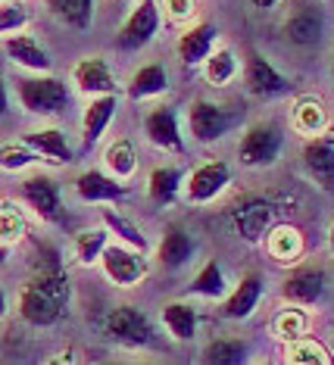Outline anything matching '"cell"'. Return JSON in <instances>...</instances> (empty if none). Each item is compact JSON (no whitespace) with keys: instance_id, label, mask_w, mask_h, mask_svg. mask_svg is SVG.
<instances>
[{"instance_id":"23","label":"cell","mask_w":334,"mask_h":365,"mask_svg":"<svg viewBox=\"0 0 334 365\" xmlns=\"http://www.w3.org/2000/svg\"><path fill=\"white\" fill-rule=\"evenodd\" d=\"M22 144L31 147L35 153H41L47 163H72V147L66 135L60 128H44V131H29V135H22Z\"/></svg>"},{"instance_id":"45","label":"cell","mask_w":334,"mask_h":365,"mask_svg":"<svg viewBox=\"0 0 334 365\" xmlns=\"http://www.w3.org/2000/svg\"><path fill=\"white\" fill-rule=\"evenodd\" d=\"M331 72H334V63H331Z\"/></svg>"},{"instance_id":"34","label":"cell","mask_w":334,"mask_h":365,"mask_svg":"<svg viewBox=\"0 0 334 365\" xmlns=\"http://www.w3.org/2000/svg\"><path fill=\"white\" fill-rule=\"evenodd\" d=\"M106 237H110V228H88V231H79L72 240L75 247V259L81 265H91L97 259H103V250H106Z\"/></svg>"},{"instance_id":"2","label":"cell","mask_w":334,"mask_h":365,"mask_svg":"<svg viewBox=\"0 0 334 365\" xmlns=\"http://www.w3.org/2000/svg\"><path fill=\"white\" fill-rule=\"evenodd\" d=\"M281 147H285V135L275 122H253L241 135L238 163L247 165V169H263V165H272L278 160Z\"/></svg>"},{"instance_id":"38","label":"cell","mask_w":334,"mask_h":365,"mask_svg":"<svg viewBox=\"0 0 334 365\" xmlns=\"http://www.w3.org/2000/svg\"><path fill=\"white\" fill-rule=\"evenodd\" d=\"M247 359V346L241 340H213L203 350V362L210 365H235Z\"/></svg>"},{"instance_id":"17","label":"cell","mask_w":334,"mask_h":365,"mask_svg":"<svg viewBox=\"0 0 334 365\" xmlns=\"http://www.w3.org/2000/svg\"><path fill=\"white\" fill-rule=\"evenodd\" d=\"M213 41H216V26L213 22H200V26L188 29L185 35L178 38V60L185 63L188 69L203 66L206 60H210V53L216 51Z\"/></svg>"},{"instance_id":"16","label":"cell","mask_w":334,"mask_h":365,"mask_svg":"<svg viewBox=\"0 0 334 365\" xmlns=\"http://www.w3.org/2000/svg\"><path fill=\"white\" fill-rule=\"evenodd\" d=\"M113 115H116V97L113 94H103L85 106V115H81V147H85V150H94L100 140H103Z\"/></svg>"},{"instance_id":"30","label":"cell","mask_w":334,"mask_h":365,"mask_svg":"<svg viewBox=\"0 0 334 365\" xmlns=\"http://www.w3.org/2000/svg\"><path fill=\"white\" fill-rule=\"evenodd\" d=\"M188 294L206 297V300H222L225 297V275H222L219 262L210 259V262L200 265L197 275L191 278V284H188Z\"/></svg>"},{"instance_id":"8","label":"cell","mask_w":334,"mask_h":365,"mask_svg":"<svg viewBox=\"0 0 334 365\" xmlns=\"http://www.w3.org/2000/svg\"><path fill=\"white\" fill-rule=\"evenodd\" d=\"M103 272L113 284L119 287H135L147 278V262L141 250L135 247H125V244H106L103 250Z\"/></svg>"},{"instance_id":"24","label":"cell","mask_w":334,"mask_h":365,"mask_svg":"<svg viewBox=\"0 0 334 365\" xmlns=\"http://www.w3.org/2000/svg\"><path fill=\"white\" fill-rule=\"evenodd\" d=\"M265 250L278 262H297L303 256V235L294 225H272L265 231Z\"/></svg>"},{"instance_id":"29","label":"cell","mask_w":334,"mask_h":365,"mask_svg":"<svg viewBox=\"0 0 334 365\" xmlns=\"http://www.w3.org/2000/svg\"><path fill=\"white\" fill-rule=\"evenodd\" d=\"M163 325L175 340H194L197 337V309L188 303L163 306Z\"/></svg>"},{"instance_id":"27","label":"cell","mask_w":334,"mask_h":365,"mask_svg":"<svg viewBox=\"0 0 334 365\" xmlns=\"http://www.w3.org/2000/svg\"><path fill=\"white\" fill-rule=\"evenodd\" d=\"M169 88V76H166V66L163 63H147L131 76L128 85V97L131 101H147V97H156Z\"/></svg>"},{"instance_id":"43","label":"cell","mask_w":334,"mask_h":365,"mask_svg":"<svg viewBox=\"0 0 334 365\" xmlns=\"http://www.w3.org/2000/svg\"><path fill=\"white\" fill-rule=\"evenodd\" d=\"M331 250H334V225H331Z\"/></svg>"},{"instance_id":"10","label":"cell","mask_w":334,"mask_h":365,"mask_svg":"<svg viewBox=\"0 0 334 365\" xmlns=\"http://www.w3.org/2000/svg\"><path fill=\"white\" fill-rule=\"evenodd\" d=\"M188 131L200 144H213L231 131V113L210 101H194L188 106Z\"/></svg>"},{"instance_id":"42","label":"cell","mask_w":334,"mask_h":365,"mask_svg":"<svg viewBox=\"0 0 334 365\" xmlns=\"http://www.w3.org/2000/svg\"><path fill=\"white\" fill-rule=\"evenodd\" d=\"M253 6H260V10H272V6H278V0H250Z\"/></svg>"},{"instance_id":"5","label":"cell","mask_w":334,"mask_h":365,"mask_svg":"<svg viewBox=\"0 0 334 365\" xmlns=\"http://www.w3.org/2000/svg\"><path fill=\"white\" fill-rule=\"evenodd\" d=\"M19 190H22L25 203H29L31 210H35L38 219H44L47 225H66V222H69L66 206H63V190L50 175L25 178Z\"/></svg>"},{"instance_id":"1","label":"cell","mask_w":334,"mask_h":365,"mask_svg":"<svg viewBox=\"0 0 334 365\" xmlns=\"http://www.w3.org/2000/svg\"><path fill=\"white\" fill-rule=\"evenodd\" d=\"M72 300L69 275L56 265V259H47L38 265L35 275L19 290V315L31 328H54L56 322L66 319Z\"/></svg>"},{"instance_id":"31","label":"cell","mask_w":334,"mask_h":365,"mask_svg":"<svg viewBox=\"0 0 334 365\" xmlns=\"http://www.w3.org/2000/svg\"><path fill=\"white\" fill-rule=\"evenodd\" d=\"M306 331H310V315H306L303 309H300L297 303L285 306V309H278V315L272 319V334L278 340H285V344H290V340L303 337Z\"/></svg>"},{"instance_id":"12","label":"cell","mask_w":334,"mask_h":365,"mask_svg":"<svg viewBox=\"0 0 334 365\" xmlns=\"http://www.w3.org/2000/svg\"><path fill=\"white\" fill-rule=\"evenodd\" d=\"M144 135L153 147H160L163 153H185V138H181L178 115L172 106H153L144 115Z\"/></svg>"},{"instance_id":"6","label":"cell","mask_w":334,"mask_h":365,"mask_svg":"<svg viewBox=\"0 0 334 365\" xmlns=\"http://www.w3.org/2000/svg\"><path fill=\"white\" fill-rule=\"evenodd\" d=\"M103 328L116 344L122 346H150L153 344V325L150 319L135 306H116V309L106 312Z\"/></svg>"},{"instance_id":"22","label":"cell","mask_w":334,"mask_h":365,"mask_svg":"<svg viewBox=\"0 0 334 365\" xmlns=\"http://www.w3.org/2000/svg\"><path fill=\"white\" fill-rule=\"evenodd\" d=\"M303 169L315 185L334 190V144L331 140H315L303 150Z\"/></svg>"},{"instance_id":"9","label":"cell","mask_w":334,"mask_h":365,"mask_svg":"<svg viewBox=\"0 0 334 365\" xmlns=\"http://www.w3.org/2000/svg\"><path fill=\"white\" fill-rule=\"evenodd\" d=\"M231 165L222 163V160H213V163H203L197 165L194 172L188 175V185H185V200L188 203H210L222 194L225 187L231 185Z\"/></svg>"},{"instance_id":"4","label":"cell","mask_w":334,"mask_h":365,"mask_svg":"<svg viewBox=\"0 0 334 365\" xmlns=\"http://www.w3.org/2000/svg\"><path fill=\"white\" fill-rule=\"evenodd\" d=\"M19 103L25 113L35 115H60L69 106V88L60 78H25L19 81Z\"/></svg>"},{"instance_id":"39","label":"cell","mask_w":334,"mask_h":365,"mask_svg":"<svg viewBox=\"0 0 334 365\" xmlns=\"http://www.w3.org/2000/svg\"><path fill=\"white\" fill-rule=\"evenodd\" d=\"M38 163H47V160L41 153L31 150V147H25L22 140L19 144H6L4 153H0V165H4V172H22V169L38 165Z\"/></svg>"},{"instance_id":"40","label":"cell","mask_w":334,"mask_h":365,"mask_svg":"<svg viewBox=\"0 0 334 365\" xmlns=\"http://www.w3.org/2000/svg\"><path fill=\"white\" fill-rule=\"evenodd\" d=\"M22 26H29V10L19 4V0H4V10H0V31L4 35H13Z\"/></svg>"},{"instance_id":"14","label":"cell","mask_w":334,"mask_h":365,"mask_svg":"<svg viewBox=\"0 0 334 365\" xmlns=\"http://www.w3.org/2000/svg\"><path fill=\"white\" fill-rule=\"evenodd\" d=\"M325 287H328V278H325L322 269H297V272H290L288 281L281 284V297L297 306H313L322 300Z\"/></svg>"},{"instance_id":"28","label":"cell","mask_w":334,"mask_h":365,"mask_svg":"<svg viewBox=\"0 0 334 365\" xmlns=\"http://www.w3.org/2000/svg\"><path fill=\"white\" fill-rule=\"evenodd\" d=\"M47 10L69 29L88 31L94 22V0H44Z\"/></svg>"},{"instance_id":"3","label":"cell","mask_w":334,"mask_h":365,"mask_svg":"<svg viewBox=\"0 0 334 365\" xmlns=\"http://www.w3.org/2000/svg\"><path fill=\"white\" fill-rule=\"evenodd\" d=\"M163 29V10L160 0H141L131 10V16L122 22V29L116 31V51L122 53H138L144 44H150Z\"/></svg>"},{"instance_id":"25","label":"cell","mask_w":334,"mask_h":365,"mask_svg":"<svg viewBox=\"0 0 334 365\" xmlns=\"http://www.w3.org/2000/svg\"><path fill=\"white\" fill-rule=\"evenodd\" d=\"M290 125L300 135H319V131L328 128V115H325V106L319 97H313V94L297 97V103L290 106Z\"/></svg>"},{"instance_id":"41","label":"cell","mask_w":334,"mask_h":365,"mask_svg":"<svg viewBox=\"0 0 334 365\" xmlns=\"http://www.w3.org/2000/svg\"><path fill=\"white\" fill-rule=\"evenodd\" d=\"M166 16H169V22H178V26H185V22L194 19L197 13V0H160Z\"/></svg>"},{"instance_id":"44","label":"cell","mask_w":334,"mask_h":365,"mask_svg":"<svg viewBox=\"0 0 334 365\" xmlns=\"http://www.w3.org/2000/svg\"><path fill=\"white\" fill-rule=\"evenodd\" d=\"M328 140H331V144H334V131H331V135H328Z\"/></svg>"},{"instance_id":"32","label":"cell","mask_w":334,"mask_h":365,"mask_svg":"<svg viewBox=\"0 0 334 365\" xmlns=\"http://www.w3.org/2000/svg\"><path fill=\"white\" fill-rule=\"evenodd\" d=\"M203 76L206 81H210L213 88H225V85H231L238 76V56L231 47H219V51H213L210 53V60L203 63Z\"/></svg>"},{"instance_id":"20","label":"cell","mask_w":334,"mask_h":365,"mask_svg":"<svg viewBox=\"0 0 334 365\" xmlns=\"http://www.w3.org/2000/svg\"><path fill=\"white\" fill-rule=\"evenodd\" d=\"M191 256H194V240L181 225H172L166 228V235L160 240V250H156V259H160L163 269L169 272H178L181 265H185Z\"/></svg>"},{"instance_id":"19","label":"cell","mask_w":334,"mask_h":365,"mask_svg":"<svg viewBox=\"0 0 334 365\" xmlns=\"http://www.w3.org/2000/svg\"><path fill=\"white\" fill-rule=\"evenodd\" d=\"M322 16L313 6H303V10H294L285 22V38L294 47H315L322 41Z\"/></svg>"},{"instance_id":"36","label":"cell","mask_w":334,"mask_h":365,"mask_svg":"<svg viewBox=\"0 0 334 365\" xmlns=\"http://www.w3.org/2000/svg\"><path fill=\"white\" fill-rule=\"evenodd\" d=\"M25 237V215L16 203H4L0 206V244L4 247H16Z\"/></svg>"},{"instance_id":"15","label":"cell","mask_w":334,"mask_h":365,"mask_svg":"<svg viewBox=\"0 0 334 365\" xmlns=\"http://www.w3.org/2000/svg\"><path fill=\"white\" fill-rule=\"evenodd\" d=\"M4 51L16 66H22V69H29V72H50L54 69V60H50L47 51L41 47V41L35 35H29V31L6 35Z\"/></svg>"},{"instance_id":"35","label":"cell","mask_w":334,"mask_h":365,"mask_svg":"<svg viewBox=\"0 0 334 365\" xmlns=\"http://www.w3.org/2000/svg\"><path fill=\"white\" fill-rule=\"evenodd\" d=\"M285 359L290 365H328L331 362V353L325 350V346L319 344V340H310V337H297L288 344V353Z\"/></svg>"},{"instance_id":"11","label":"cell","mask_w":334,"mask_h":365,"mask_svg":"<svg viewBox=\"0 0 334 365\" xmlns=\"http://www.w3.org/2000/svg\"><path fill=\"white\" fill-rule=\"evenodd\" d=\"M244 85L247 94L256 97V101H275V97H281L288 91V78L263 53H250L244 66Z\"/></svg>"},{"instance_id":"13","label":"cell","mask_w":334,"mask_h":365,"mask_svg":"<svg viewBox=\"0 0 334 365\" xmlns=\"http://www.w3.org/2000/svg\"><path fill=\"white\" fill-rule=\"evenodd\" d=\"M125 194H128V185L116 181L113 175H103L100 169H88L75 178V197H79V203H88V206L116 203V200H122Z\"/></svg>"},{"instance_id":"21","label":"cell","mask_w":334,"mask_h":365,"mask_svg":"<svg viewBox=\"0 0 334 365\" xmlns=\"http://www.w3.org/2000/svg\"><path fill=\"white\" fill-rule=\"evenodd\" d=\"M263 300V278L260 275H247L241 284L228 294V300L222 303V315L225 319H247L253 315V309Z\"/></svg>"},{"instance_id":"18","label":"cell","mask_w":334,"mask_h":365,"mask_svg":"<svg viewBox=\"0 0 334 365\" xmlns=\"http://www.w3.org/2000/svg\"><path fill=\"white\" fill-rule=\"evenodd\" d=\"M72 78H75V85H79L81 94L103 97V94H113V91H116V78H113L110 63L97 60V56H91V60H81L72 69Z\"/></svg>"},{"instance_id":"33","label":"cell","mask_w":334,"mask_h":365,"mask_svg":"<svg viewBox=\"0 0 334 365\" xmlns=\"http://www.w3.org/2000/svg\"><path fill=\"white\" fill-rule=\"evenodd\" d=\"M103 165L113 172L116 178H125L128 181L131 175L138 172V150L131 140H113L103 153Z\"/></svg>"},{"instance_id":"7","label":"cell","mask_w":334,"mask_h":365,"mask_svg":"<svg viewBox=\"0 0 334 365\" xmlns=\"http://www.w3.org/2000/svg\"><path fill=\"white\" fill-rule=\"evenodd\" d=\"M275 212H278V206L272 200H265V197H244L241 203L231 206V225L241 237L247 240V244H256L260 237H265V231L272 228L275 222Z\"/></svg>"},{"instance_id":"26","label":"cell","mask_w":334,"mask_h":365,"mask_svg":"<svg viewBox=\"0 0 334 365\" xmlns=\"http://www.w3.org/2000/svg\"><path fill=\"white\" fill-rule=\"evenodd\" d=\"M181 178H185V172L175 169V165H156V169H150V175H147V197L156 206L175 203L178 187H181Z\"/></svg>"},{"instance_id":"37","label":"cell","mask_w":334,"mask_h":365,"mask_svg":"<svg viewBox=\"0 0 334 365\" xmlns=\"http://www.w3.org/2000/svg\"><path fill=\"white\" fill-rule=\"evenodd\" d=\"M103 225L110 231H116L128 247H135V250H141V253L147 250V237L138 231V225L131 219H125V215H119L116 210H103Z\"/></svg>"}]
</instances>
